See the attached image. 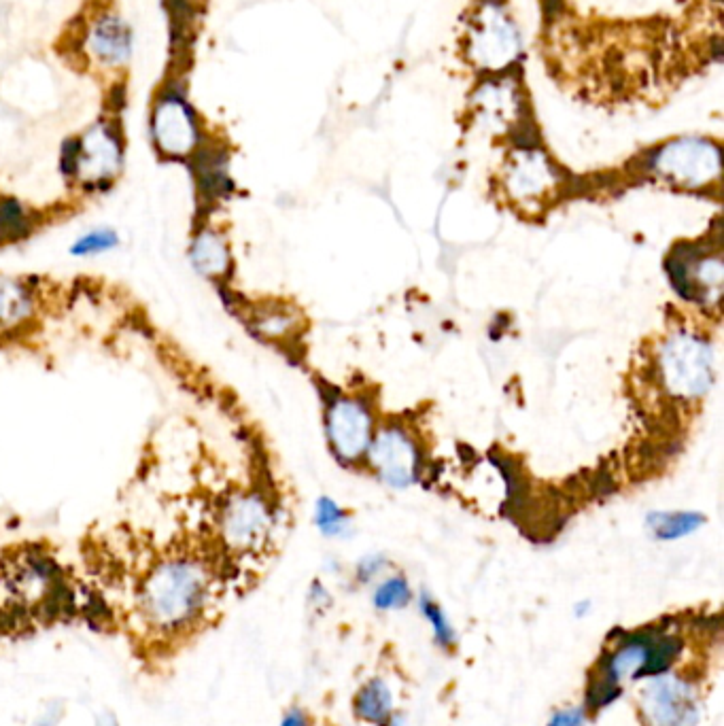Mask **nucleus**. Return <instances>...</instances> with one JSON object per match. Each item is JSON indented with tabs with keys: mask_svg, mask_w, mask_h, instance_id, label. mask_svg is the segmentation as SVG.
Segmentation results:
<instances>
[{
	"mask_svg": "<svg viewBox=\"0 0 724 726\" xmlns=\"http://www.w3.org/2000/svg\"><path fill=\"white\" fill-rule=\"evenodd\" d=\"M215 601V569L196 550H168L134 584L130 625L153 656L175 654L206 627Z\"/></svg>",
	"mask_w": 724,
	"mask_h": 726,
	"instance_id": "f257e3e1",
	"label": "nucleus"
},
{
	"mask_svg": "<svg viewBox=\"0 0 724 726\" xmlns=\"http://www.w3.org/2000/svg\"><path fill=\"white\" fill-rule=\"evenodd\" d=\"M657 372L663 387L680 400H699L714 383V349L691 332H674L659 349Z\"/></svg>",
	"mask_w": 724,
	"mask_h": 726,
	"instance_id": "f03ea898",
	"label": "nucleus"
},
{
	"mask_svg": "<svg viewBox=\"0 0 724 726\" xmlns=\"http://www.w3.org/2000/svg\"><path fill=\"white\" fill-rule=\"evenodd\" d=\"M124 145L113 121H100L62 151V168L85 189H105L122 168Z\"/></svg>",
	"mask_w": 724,
	"mask_h": 726,
	"instance_id": "7ed1b4c3",
	"label": "nucleus"
},
{
	"mask_svg": "<svg viewBox=\"0 0 724 726\" xmlns=\"http://www.w3.org/2000/svg\"><path fill=\"white\" fill-rule=\"evenodd\" d=\"M151 138L158 151L170 160L192 158L202 147L198 117L189 105L185 85L175 75L162 88L151 113Z\"/></svg>",
	"mask_w": 724,
	"mask_h": 726,
	"instance_id": "20e7f679",
	"label": "nucleus"
},
{
	"mask_svg": "<svg viewBox=\"0 0 724 726\" xmlns=\"http://www.w3.org/2000/svg\"><path fill=\"white\" fill-rule=\"evenodd\" d=\"M274 516L257 493H236L219 510L217 533L223 550L232 555L260 552L270 540Z\"/></svg>",
	"mask_w": 724,
	"mask_h": 726,
	"instance_id": "39448f33",
	"label": "nucleus"
},
{
	"mask_svg": "<svg viewBox=\"0 0 724 726\" xmlns=\"http://www.w3.org/2000/svg\"><path fill=\"white\" fill-rule=\"evenodd\" d=\"M640 705L648 726H695L699 722L697 688L680 676L663 673L650 678Z\"/></svg>",
	"mask_w": 724,
	"mask_h": 726,
	"instance_id": "423d86ee",
	"label": "nucleus"
},
{
	"mask_svg": "<svg viewBox=\"0 0 724 726\" xmlns=\"http://www.w3.org/2000/svg\"><path fill=\"white\" fill-rule=\"evenodd\" d=\"M654 172L671 183L695 189L720 177V151L705 141H678L663 147L652 160Z\"/></svg>",
	"mask_w": 724,
	"mask_h": 726,
	"instance_id": "0eeeda50",
	"label": "nucleus"
},
{
	"mask_svg": "<svg viewBox=\"0 0 724 726\" xmlns=\"http://www.w3.org/2000/svg\"><path fill=\"white\" fill-rule=\"evenodd\" d=\"M667 272L671 285L682 298L705 304L720 300L724 268L718 253L684 249L669 259Z\"/></svg>",
	"mask_w": 724,
	"mask_h": 726,
	"instance_id": "6e6552de",
	"label": "nucleus"
},
{
	"mask_svg": "<svg viewBox=\"0 0 724 726\" xmlns=\"http://www.w3.org/2000/svg\"><path fill=\"white\" fill-rule=\"evenodd\" d=\"M327 434L332 448L344 461H357L372 444V419L368 408L351 400L338 397L327 412Z\"/></svg>",
	"mask_w": 724,
	"mask_h": 726,
	"instance_id": "1a4fd4ad",
	"label": "nucleus"
},
{
	"mask_svg": "<svg viewBox=\"0 0 724 726\" xmlns=\"http://www.w3.org/2000/svg\"><path fill=\"white\" fill-rule=\"evenodd\" d=\"M370 463L391 487H408L419 476V455L412 440L400 429H387L370 444Z\"/></svg>",
	"mask_w": 724,
	"mask_h": 726,
	"instance_id": "9d476101",
	"label": "nucleus"
},
{
	"mask_svg": "<svg viewBox=\"0 0 724 726\" xmlns=\"http://www.w3.org/2000/svg\"><path fill=\"white\" fill-rule=\"evenodd\" d=\"M657 631L659 629H646L633 635H623L616 648L603 659L599 676L618 686H623L625 680H640Z\"/></svg>",
	"mask_w": 724,
	"mask_h": 726,
	"instance_id": "9b49d317",
	"label": "nucleus"
},
{
	"mask_svg": "<svg viewBox=\"0 0 724 726\" xmlns=\"http://www.w3.org/2000/svg\"><path fill=\"white\" fill-rule=\"evenodd\" d=\"M506 187L508 194L519 202L540 200L555 187V172L538 153H523L510 166Z\"/></svg>",
	"mask_w": 724,
	"mask_h": 726,
	"instance_id": "f8f14e48",
	"label": "nucleus"
},
{
	"mask_svg": "<svg viewBox=\"0 0 724 726\" xmlns=\"http://www.w3.org/2000/svg\"><path fill=\"white\" fill-rule=\"evenodd\" d=\"M189 257H192L194 268L211 281L223 279L232 266V253L226 236L211 226L196 230L192 247H189Z\"/></svg>",
	"mask_w": 724,
	"mask_h": 726,
	"instance_id": "ddd939ff",
	"label": "nucleus"
},
{
	"mask_svg": "<svg viewBox=\"0 0 724 726\" xmlns=\"http://www.w3.org/2000/svg\"><path fill=\"white\" fill-rule=\"evenodd\" d=\"M92 54L107 66L124 64L132 54V32L117 15H102L90 32Z\"/></svg>",
	"mask_w": 724,
	"mask_h": 726,
	"instance_id": "4468645a",
	"label": "nucleus"
},
{
	"mask_svg": "<svg viewBox=\"0 0 724 726\" xmlns=\"http://www.w3.org/2000/svg\"><path fill=\"white\" fill-rule=\"evenodd\" d=\"M34 291L17 276H0V330H17L34 315Z\"/></svg>",
	"mask_w": 724,
	"mask_h": 726,
	"instance_id": "2eb2a0df",
	"label": "nucleus"
},
{
	"mask_svg": "<svg viewBox=\"0 0 724 726\" xmlns=\"http://www.w3.org/2000/svg\"><path fill=\"white\" fill-rule=\"evenodd\" d=\"M355 716L364 722L387 726L393 716V695L385 680L374 678L355 697Z\"/></svg>",
	"mask_w": 724,
	"mask_h": 726,
	"instance_id": "dca6fc26",
	"label": "nucleus"
},
{
	"mask_svg": "<svg viewBox=\"0 0 724 726\" xmlns=\"http://www.w3.org/2000/svg\"><path fill=\"white\" fill-rule=\"evenodd\" d=\"M648 525L654 531V535L661 540H678L684 538V535L697 531L703 525V516L701 514H691V512H659V514H650L648 516Z\"/></svg>",
	"mask_w": 724,
	"mask_h": 726,
	"instance_id": "f3484780",
	"label": "nucleus"
},
{
	"mask_svg": "<svg viewBox=\"0 0 724 726\" xmlns=\"http://www.w3.org/2000/svg\"><path fill=\"white\" fill-rule=\"evenodd\" d=\"M419 608H421L423 616L429 620V625H432L436 644L440 648H451V646H455V642H457L455 629L451 625V620L446 618V614H444V610L440 608V605L432 597H429L427 593H423L419 597Z\"/></svg>",
	"mask_w": 724,
	"mask_h": 726,
	"instance_id": "a211bd4d",
	"label": "nucleus"
},
{
	"mask_svg": "<svg viewBox=\"0 0 724 726\" xmlns=\"http://www.w3.org/2000/svg\"><path fill=\"white\" fill-rule=\"evenodd\" d=\"M412 599L410 584L402 576L387 578L383 584H378L374 591V605L376 610H400L406 608Z\"/></svg>",
	"mask_w": 724,
	"mask_h": 726,
	"instance_id": "6ab92c4d",
	"label": "nucleus"
},
{
	"mask_svg": "<svg viewBox=\"0 0 724 726\" xmlns=\"http://www.w3.org/2000/svg\"><path fill=\"white\" fill-rule=\"evenodd\" d=\"M620 695H623V688L606 678L597 676L591 680L589 688H586V707L593 712H599L603 707L612 705Z\"/></svg>",
	"mask_w": 724,
	"mask_h": 726,
	"instance_id": "aec40b11",
	"label": "nucleus"
},
{
	"mask_svg": "<svg viewBox=\"0 0 724 726\" xmlns=\"http://www.w3.org/2000/svg\"><path fill=\"white\" fill-rule=\"evenodd\" d=\"M315 521L323 533L340 535L344 531V527H347V512H344L336 501L323 497V499H319Z\"/></svg>",
	"mask_w": 724,
	"mask_h": 726,
	"instance_id": "412c9836",
	"label": "nucleus"
},
{
	"mask_svg": "<svg viewBox=\"0 0 724 726\" xmlns=\"http://www.w3.org/2000/svg\"><path fill=\"white\" fill-rule=\"evenodd\" d=\"M119 242L117 234L113 230H94L90 234L81 236L75 247H73V253L75 255H96V253H105L109 249H113Z\"/></svg>",
	"mask_w": 724,
	"mask_h": 726,
	"instance_id": "4be33fe9",
	"label": "nucleus"
},
{
	"mask_svg": "<svg viewBox=\"0 0 724 726\" xmlns=\"http://www.w3.org/2000/svg\"><path fill=\"white\" fill-rule=\"evenodd\" d=\"M291 325L293 319L285 313V310H268V313H260L255 319V330L268 338L285 336Z\"/></svg>",
	"mask_w": 724,
	"mask_h": 726,
	"instance_id": "5701e85b",
	"label": "nucleus"
},
{
	"mask_svg": "<svg viewBox=\"0 0 724 726\" xmlns=\"http://www.w3.org/2000/svg\"><path fill=\"white\" fill-rule=\"evenodd\" d=\"M584 724H586L584 707H567V710H559L546 722V726H584Z\"/></svg>",
	"mask_w": 724,
	"mask_h": 726,
	"instance_id": "b1692460",
	"label": "nucleus"
},
{
	"mask_svg": "<svg viewBox=\"0 0 724 726\" xmlns=\"http://www.w3.org/2000/svg\"><path fill=\"white\" fill-rule=\"evenodd\" d=\"M383 565H385V561H383L381 557H368V559H364V561L359 563V567H357V576H359V580H361V582H368V580H372V578H374V574L381 572Z\"/></svg>",
	"mask_w": 724,
	"mask_h": 726,
	"instance_id": "393cba45",
	"label": "nucleus"
},
{
	"mask_svg": "<svg viewBox=\"0 0 724 726\" xmlns=\"http://www.w3.org/2000/svg\"><path fill=\"white\" fill-rule=\"evenodd\" d=\"M279 726H308V716L304 710H289L283 718H281V724Z\"/></svg>",
	"mask_w": 724,
	"mask_h": 726,
	"instance_id": "a878e982",
	"label": "nucleus"
},
{
	"mask_svg": "<svg viewBox=\"0 0 724 726\" xmlns=\"http://www.w3.org/2000/svg\"><path fill=\"white\" fill-rule=\"evenodd\" d=\"M3 242H13V240H11V234H9L7 226H5L3 213H0V245H3Z\"/></svg>",
	"mask_w": 724,
	"mask_h": 726,
	"instance_id": "bb28decb",
	"label": "nucleus"
},
{
	"mask_svg": "<svg viewBox=\"0 0 724 726\" xmlns=\"http://www.w3.org/2000/svg\"><path fill=\"white\" fill-rule=\"evenodd\" d=\"M589 612H591V603H589V601H582V603H578L576 616H584V614H589Z\"/></svg>",
	"mask_w": 724,
	"mask_h": 726,
	"instance_id": "cd10ccee",
	"label": "nucleus"
},
{
	"mask_svg": "<svg viewBox=\"0 0 724 726\" xmlns=\"http://www.w3.org/2000/svg\"><path fill=\"white\" fill-rule=\"evenodd\" d=\"M387 726H406V720L402 716H391Z\"/></svg>",
	"mask_w": 724,
	"mask_h": 726,
	"instance_id": "c85d7f7f",
	"label": "nucleus"
}]
</instances>
